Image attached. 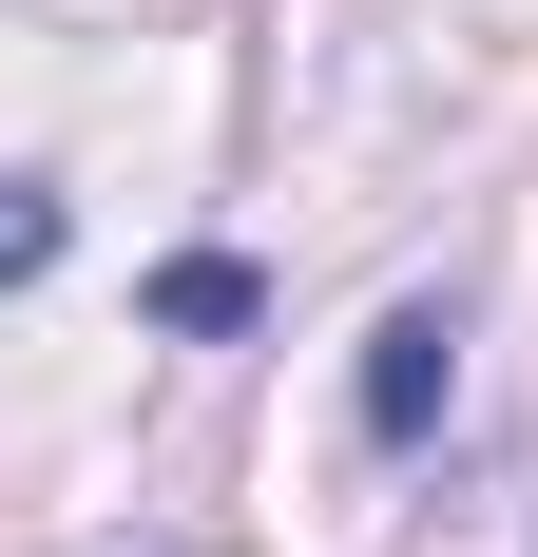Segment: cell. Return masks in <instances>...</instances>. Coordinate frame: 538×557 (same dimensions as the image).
Segmentation results:
<instances>
[{"label": "cell", "instance_id": "6da1fadb", "mask_svg": "<svg viewBox=\"0 0 538 557\" xmlns=\"http://www.w3.org/2000/svg\"><path fill=\"white\" fill-rule=\"evenodd\" d=\"M442 404H462V308H442V288H404V308L366 327V443H384V461H424V443H442Z\"/></svg>", "mask_w": 538, "mask_h": 557}, {"label": "cell", "instance_id": "7a4b0ae2", "mask_svg": "<svg viewBox=\"0 0 538 557\" xmlns=\"http://www.w3.org/2000/svg\"><path fill=\"white\" fill-rule=\"evenodd\" d=\"M250 308H269V288H250V250H173V270H155V327H193V346H231Z\"/></svg>", "mask_w": 538, "mask_h": 557}, {"label": "cell", "instance_id": "3957f363", "mask_svg": "<svg viewBox=\"0 0 538 557\" xmlns=\"http://www.w3.org/2000/svg\"><path fill=\"white\" fill-rule=\"evenodd\" d=\"M58 231H77V212H58L39 173H0V288H39V270H58Z\"/></svg>", "mask_w": 538, "mask_h": 557}]
</instances>
